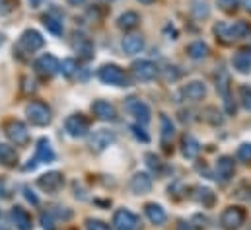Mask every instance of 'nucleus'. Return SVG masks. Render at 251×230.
I'll return each instance as SVG.
<instances>
[{
	"instance_id": "f257e3e1",
	"label": "nucleus",
	"mask_w": 251,
	"mask_h": 230,
	"mask_svg": "<svg viewBox=\"0 0 251 230\" xmlns=\"http://www.w3.org/2000/svg\"><path fill=\"white\" fill-rule=\"evenodd\" d=\"M214 35L216 39H220L222 43H234L238 39H244L251 33V26L244 20H238L234 24H228V22H218L214 24Z\"/></svg>"
},
{
	"instance_id": "f03ea898",
	"label": "nucleus",
	"mask_w": 251,
	"mask_h": 230,
	"mask_svg": "<svg viewBox=\"0 0 251 230\" xmlns=\"http://www.w3.org/2000/svg\"><path fill=\"white\" fill-rule=\"evenodd\" d=\"M98 78H100L103 84L117 86V88H128V86H130V76L126 74L119 64H113V62H111V64H103V66L98 70Z\"/></svg>"
},
{
	"instance_id": "7ed1b4c3",
	"label": "nucleus",
	"mask_w": 251,
	"mask_h": 230,
	"mask_svg": "<svg viewBox=\"0 0 251 230\" xmlns=\"http://www.w3.org/2000/svg\"><path fill=\"white\" fill-rule=\"evenodd\" d=\"M25 115H27L29 123L35 125V127H47L53 121L51 108L47 104H43V102H29L25 106Z\"/></svg>"
},
{
	"instance_id": "20e7f679",
	"label": "nucleus",
	"mask_w": 251,
	"mask_h": 230,
	"mask_svg": "<svg viewBox=\"0 0 251 230\" xmlns=\"http://www.w3.org/2000/svg\"><path fill=\"white\" fill-rule=\"evenodd\" d=\"M246 223V211L238 205H230L220 215V225L224 230H238Z\"/></svg>"
},
{
	"instance_id": "39448f33",
	"label": "nucleus",
	"mask_w": 251,
	"mask_h": 230,
	"mask_svg": "<svg viewBox=\"0 0 251 230\" xmlns=\"http://www.w3.org/2000/svg\"><path fill=\"white\" fill-rule=\"evenodd\" d=\"M130 74L138 82H150V80H154L160 74V68L152 60H136L130 66Z\"/></svg>"
},
{
	"instance_id": "423d86ee",
	"label": "nucleus",
	"mask_w": 251,
	"mask_h": 230,
	"mask_svg": "<svg viewBox=\"0 0 251 230\" xmlns=\"http://www.w3.org/2000/svg\"><path fill=\"white\" fill-rule=\"evenodd\" d=\"M113 229L115 230H140L142 223L140 219L128 211V209H117L113 215Z\"/></svg>"
},
{
	"instance_id": "0eeeda50",
	"label": "nucleus",
	"mask_w": 251,
	"mask_h": 230,
	"mask_svg": "<svg viewBox=\"0 0 251 230\" xmlns=\"http://www.w3.org/2000/svg\"><path fill=\"white\" fill-rule=\"evenodd\" d=\"M43 45H45V39L37 29H25L18 39V49L25 51V53H35Z\"/></svg>"
},
{
	"instance_id": "6e6552de",
	"label": "nucleus",
	"mask_w": 251,
	"mask_h": 230,
	"mask_svg": "<svg viewBox=\"0 0 251 230\" xmlns=\"http://www.w3.org/2000/svg\"><path fill=\"white\" fill-rule=\"evenodd\" d=\"M64 131H66L72 139H82V137H86L88 131H90V121L82 114L70 115V117H66V121H64Z\"/></svg>"
},
{
	"instance_id": "1a4fd4ad",
	"label": "nucleus",
	"mask_w": 251,
	"mask_h": 230,
	"mask_svg": "<svg viewBox=\"0 0 251 230\" xmlns=\"http://www.w3.org/2000/svg\"><path fill=\"white\" fill-rule=\"evenodd\" d=\"M4 135H6L8 141L14 143V144H25V143L29 141V131H27V127H25L22 121H18V119H12V121H8V123L4 125Z\"/></svg>"
},
{
	"instance_id": "9d476101",
	"label": "nucleus",
	"mask_w": 251,
	"mask_h": 230,
	"mask_svg": "<svg viewBox=\"0 0 251 230\" xmlns=\"http://www.w3.org/2000/svg\"><path fill=\"white\" fill-rule=\"evenodd\" d=\"M35 72L41 76V78H53L59 70H61V62H59V58L55 57V55H51V53H45V55H41V57L35 60Z\"/></svg>"
},
{
	"instance_id": "9b49d317",
	"label": "nucleus",
	"mask_w": 251,
	"mask_h": 230,
	"mask_svg": "<svg viewBox=\"0 0 251 230\" xmlns=\"http://www.w3.org/2000/svg\"><path fill=\"white\" fill-rule=\"evenodd\" d=\"M125 110L136 119L138 125H146V123H150V115H152L150 114V108H148L144 102H140L138 98H134V96L126 98Z\"/></svg>"
},
{
	"instance_id": "f8f14e48",
	"label": "nucleus",
	"mask_w": 251,
	"mask_h": 230,
	"mask_svg": "<svg viewBox=\"0 0 251 230\" xmlns=\"http://www.w3.org/2000/svg\"><path fill=\"white\" fill-rule=\"evenodd\" d=\"M117 141V137H115V133L113 131H107V129H100V131H94V135L90 137V148L94 150V152H103V150H107L113 143Z\"/></svg>"
},
{
	"instance_id": "ddd939ff",
	"label": "nucleus",
	"mask_w": 251,
	"mask_h": 230,
	"mask_svg": "<svg viewBox=\"0 0 251 230\" xmlns=\"http://www.w3.org/2000/svg\"><path fill=\"white\" fill-rule=\"evenodd\" d=\"M37 185H39V189H43L45 193H57V191H61V187L64 185L63 172L51 170V172L43 173L41 177H37Z\"/></svg>"
},
{
	"instance_id": "4468645a",
	"label": "nucleus",
	"mask_w": 251,
	"mask_h": 230,
	"mask_svg": "<svg viewBox=\"0 0 251 230\" xmlns=\"http://www.w3.org/2000/svg\"><path fill=\"white\" fill-rule=\"evenodd\" d=\"M72 49L78 53V57L82 60H90L94 58V45L90 41V37H86L84 33H74L72 35Z\"/></svg>"
},
{
	"instance_id": "2eb2a0df",
	"label": "nucleus",
	"mask_w": 251,
	"mask_h": 230,
	"mask_svg": "<svg viewBox=\"0 0 251 230\" xmlns=\"http://www.w3.org/2000/svg\"><path fill=\"white\" fill-rule=\"evenodd\" d=\"M92 112H94V115L100 121H107V123L117 121V110H115V106L109 104V102H105V100H96L92 104Z\"/></svg>"
},
{
	"instance_id": "dca6fc26",
	"label": "nucleus",
	"mask_w": 251,
	"mask_h": 230,
	"mask_svg": "<svg viewBox=\"0 0 251 230\" xmlns=\"http://www.w3.org/2000/svg\"><path fill=\"white\" fill-rule=\"evenodd\" d=\"M236 173V162L232 156H220L216 160V179L222 183H228Z\"/></svg>"
},
{
	"instance_id": "f3484780",
	"label": "nucleus",
	"mask_w": 251,
	"mask_h": 230,
	"mask_svg": "<svg viewBox=\"0 0 251 230\" xmlns=\"http://www.w3.org/2000/svg\"><path fill=\"white\" fill-rule=\"evenodd\" d=\"M55 158H57V154H55V150H53V146H51V143H49V139H39L37 141V146H35V162L37 164H41V162H55Z\"/></svg>"
},
{
	"instance_id": "a211bd4d",
	"label": "nucleus",
	"mask_w": 251,
	"mask_h": 230,
	"mask_svg": "<svg viewBox=\"0 0 251 230\" xmlns=\"http://www.w3.org/2000/svg\"><path fill=\"white\" fill-rule=\"evenodd\" d=\"M214 84H216V92L222 96V100H224V102L230 100V84H232V80H230V72H228L224 66H220V68L216 70V74H214Z\"/></svg>"
},
{
	"instance_id": "6ab92c4d",
	"label": "nucleus",
	"mask_w": 251,
	"mask_h": 230,
	"mask_svg": "<svg viewBox=\"0 0 251 230\" xmlns=\"http://www.w3.org/2000/svg\"><path fill=\"white\" fill-rule=\"evenodd\" d=\"M152 189V177L146 172H136L130 177V191L136 195H144Z\"/></svg>"
},
{
	"instance_id": "aec40b11",
	"label": "nucleus",
	"mask_w": 251,
	"mask_h": 230,
	"mask_svg": "<svg viewBox=\"0 0 251 230\" xmlns=\"http://www.w3.org/2000/svg\"><path fill=\"white\" fill-rule=\"evenodd\" d=\"M181 94H183V98L189 100V102H201L206 96V86L201 80H193V82H187L183 86Z\"/></svg>"
},
{
	"instance_id": "412c9836",
	"label": "nucleus",
	"mask_w": 251,
	"mask_h": 230,
	"mask_svg": "<svg viewBox=\"0 0 251 230\" xmlns=\"http://www.w3.org/2000/svg\"><path fill=\"white\" fill-rule=\"evenodd\" d=\"M10 217H12V223L18 230H31V227H33V219L24 207H14Z\"/></svg>"
},
{
	"instance_id": "4be33fe9",
	"label": "nucleus",
	"mask_w": 251,
	"mask_h": 230,
	"mask_svg": "<svg viewBox=\"0 0 251 230\" xmlns=\"http://www.w3.org/2000/svg\"><path fill=\"white\" fill-rule=\"evenodd\" d=\"M144 215H146V219H148L152 225H156V227H162V225L168 221V215H166L164 207L158 205V203H146V205H144Z\"/></svg>"
},
{
	"instance_id": "5701e85b",
	"label": "nucleus",
	"mask_w": 251,
	"mask_h": 230,
	"mask_svg": "<svg viewBox=\"0 0 251 230\" xmlns=\"http://www.w3.org/2000/svg\"><path fill=\"white\" fill-rule=\"evenodd\" d=\"M232 66L240 72V74H250L251 72V49H240L238 53H234L232 57Z\"/></svg>"
},
{
	"instance_id": "b1692460",
	"label": "nucleus",
	"mask_w": 251,
	"mask_h": 230,
	"mask_svg": "<svg viewBox=\"0 0 251 230\" xmlns=\"http://www.w3.org/2000/svg\"><path fill=\"white\" fill-rule=\"evenodd\" d=\"M121 47L125 51V55H136L144 49V37L138 35V33H130V35H125L123 41H121Z\"/></svg>"
},
{
	"instance_id": "393cba45",
	"label": "nucleus",
	"mask_w": 251,
	"mask_h": 230,
	"mask_svg": "<svg viewBox=\"0 0 251 230\" xmlns=\"http://www.w3.org/2000/svg\"><path fill=\"white\" fill-rule=\"evenodd\" d=\"M181 152H183V156L187 158V160H195L197 156H199V152H201V144H199V141L193 137V135H183L181 137Z\"/></svg>"
},
{
	"instance_id": "a878e982",
	"label": "nucleus",
	"mask_w": 251,
	"mask_h": 230,
	"mask_svg": "<svg viewBox=\"0 0 251 230\" xmlns=\"http://www.w3.org/2000/svg\"><path fill=\"white\" fill-rule=\"evenodd\" d=\"M0 164L6 166V168H12L18 164V152L14 146L6 144V143H0Z\"/></svg>"
},
{
	"instance_id": "bb28decb",
	"label": "nucleus",
	"mask_w": 251,
	"mask_h": 230,
	"mask_svg": "<svg viewBox=\"0 0 251 230\" xmlns=\"http://www.w3.org/2000/svg\"><path fill=\"white\" fill-rule=\"evenodd\" d=\"M185 51H187V57L193 58V60H202V58L208 57V53H210V49H208V45L204 41H193V43H189Z\"/></svg>"
},
{
	"instance_id": "cd10ccee",
	"label": "nucleus",
	"mask_w": 251,
	"mask_h": 230,
	"mask_svg": "<svg viewBox=\"0 0 251 230\" xmlns=\"http://www.w3.org/2000/svg\"><path fill=\"white\" fill-rule=\"evenodd\" d=\"M197 193L193 195L195 197V201L199 203V205H202V207H212L214 205V201H216V195H214V191L212 189H208V187H197L195 189Z\"/></svg>"
},
{
	"instance_id": "c85d7f7f",
	"label": "nucleus",
	"mask_w": 251,
	"mask_h": 230,
	"mask_svg": "<svg viewBox=\"0 0 251 230\" xmlns=\"http://www.w3.org/2000/svg\"><path fill=\"white\" fill-rule=\"evenodd\" d=\"M160 125H162V144L166 146V150H170L168 148V144L172 143V139H174V125H172V119L168 117V115H160Z\"/></svg>"
},
{
	"instance_id": "c756f323",
	"label": "nucleus",
	"mask_w": 251,
	"mask_h": 230,
	"mask_svg": "<svg viewBox=\"0 0 251 230\" xmlns=\"http://www.w3.org/2000/svg\"><path fill=\"white\" fill-rule=\"evenodd\" d=\"M138 24H140V16H138L136 12H125V14H121L119 20H117V26H119L121 29H125V31L134 29Z\"/></svg>"
},
{
	"instance_id": "7c9ffc66",
	"label": "nucleus",
	"mask_w": 251,
	"mask_h": 230,
	"mask_svg": "<svg viewBox=\"0 0 251 230\" xmlns=\"http://www.w3.org/2000/svg\"><path fill=\"white\" fill-rule=\"evenodd\" d=\"M43 26L47 28V31H51L53 35H63V22L61 20H57V18H53V16H49V14H45L43 16Z\"/></svg>"
},
{
	"instance_id": "2f4dec72",
	"label": "nucleus",
	"mask_w": 251,
	"mask_h": 230,
	"mask_svg": "<svg viewBox=\"0 0 251 230\" xmlns=\"http://www.w3.org/2000/svg\"><path fill=\"white\" fill-rule=\"evenodd\" d=\"M61 72L66 78H72L78 72V62L74 58H64L63 62H61Z\"/></svg>"
},
{
	"instance_id": "473e14b6",
	"label": "nucleus",
	"mask_w": 251,
	"mask_h": 230,
	"mask_svg": "<svg viewBox=\"0 0 251 230\" xmlns=\"http://www.w3.org/2000/svg\"><path fill=\"white\" fill-rule=\"evenodd\" d=\"M202 119H204L206 123H210V125H220V123H222V117L218 114V110L212 108V106H208V108L202 112Z\"/></svg>"
},
{
	"instance_id": "72a5a7b5",
	"label": "nucleus",
	"mask_w": 251,
	"mask_h": 230,
	"mask_svg": "<svg viewBox=\"0 0 251 230\" xmlns=\"http://www.w3.org/2000/svg\"><path fill=\"white\" fill-rule=\"evenodd\" d=\"M236 158H238L240 162L250 164V162H251V143H244V144H240V146H238Z\"/></svg>"
},
{
	"instance_id": "f704fd0d",
	"label": "nucleus",
	"mask_w": 251,
	"mask_h": 230,
	"mask_svg": "<svg viewBox=\"0 0 251 230\" xmlns=\"http://www.w3.org/2000/svg\"><path fill=\"white\" fill-rule=\"evenodd\" d=\"M242 0H218V8L226 14H234L238 8H240Z\"/></svg>"
},
{
	"instance_id": "c9c22d12",
	"label": "nucleus",
	"mask_w": 251,
	"mask_h": 230,
	"mask_svg": "<svg viewBox=\"0 0 251 230\" xmlns=\"http://www.w3.org/2000/svg\"><path fill=\"white\" fill-rule=\"evenodd\" d=\"M240 102L246 110H251V88L248 84L240 86Z\"/></svg>"
},
{
	"instance_id": "e433bc0d",
	"label": "nucleus",
	"mask_w": 251,
	"mask_h": 230,
	"mask_svg": "<svg viewBox=\"0 0 251 230\" xmlns=\"http://www.w3.org/2000/svg\"><path fill=\"white\" fill-rule=\"evenodd\" d=\"M162 76H164L166 82H176L181 76V72L177 70V66H166L164 72H162Z\"/></svg>"
},
{
	"instance_id": "4c0bfd02",
	"label": "nucleus",
	"mask_w": 251,
	"mask_h": 230,
	"mask_svg": "<svg viewBox=\"0 0 251 230\" xmlns=\"http://www.w3.org/2000/svg\"><path fill=\"white\" fill-rule=\"evenodd\" d=\"M86 230H111V227L100 219H88L86 221Z\"/></svg>"
},
{
	"instance_id": "58836bf2",
	"label": "nucleus",
	"mask_w": 251,
	"mask_h": 230,
	"mask_svg": "<svg viewBox=\"0 0 251 230\" xmlns=\"http://www.w3.org/2000/svg\"><path fill=\"white\" fill-rule=\"evenodd\" d=\"M193 16L195 18H206L208 14H210V10H208V6L204 4V2H197V4H193Z\"/></svg>"
},
{
	"instance_id": "ea45409f",
	"label": "nucleus",
	"mask_w": 251,
	"mask_h": 230,
	"mask_svg": "<svg viewBox=\"0 0 251 230\" xmlns=\"http://www.w3.org/2000/svg\"><path fill=\"white\" fill-rule=\"evenodd\" d=\"M146 164H148V168H150V170H156V172H160V170L164 168L162 160H160L156 154H152V152H148V154H146Z\"/></svg>"
},
{
	"instance_id": "a19ab883",
	"label": "nucleus",
	"mask_w": 251,
	"mask_h": 230,
	"mask_svg": "<svg viewBox=\"0 0 251 230\" xmlns=\"http://www.w3.org/2000/svg\"><path fill=\"white\" fill-rule=\"evenodd\" d=\"M53 223H55V221H53V213H51V211L41 213V225H43V229L55 230V225H53Z\"/></svg>"
},
{
	"instance_id": "79ce46f5",
	"label": "nucleus",
	"mask_w": 251,
	"mask_h": 230,
	"mask_svg": "<svg viewBox=\"0 0 251 230\" xmlns=\"http://www.w3.org/2000/svg\"><path fill=\"white\" fill-rule=\"evenodd\" d=\"M130 131H132V135H134L136 139H140L142 143H148V135L144 133V129H142L138 123H136V125H132V127H130Z\"/></svg>"
},
{
	"instance_id": "37998d69",
	"label": "nucleus",
	"mask_w": 251,
	"mask_h": 230,
	"mask_svg": "<svg viewBox=\"0 0 251 230\" xmlns=\"http://www.w3.org/2000/svg\"><path fill=\"white\" fill-rule=\"evenodd\" d=\"M16 6V0H0V14H8L12 12Z\"/></svg>"
},
{
	"instance_id": "c03bdc74",
	"label": "nucleus",
	"mask_w": 251,
	"mask_h": 230,
	"mask_svg": "<svg viewBox=\"0 0 251 230\" xmlns=\"http://www.w3.org/2000/svg\"><path fill=\"white\" fill-rule=\"evenodd\" d=\"M24 193H25V197H27V201H29V203H33V205H37V203H39V199L33 195V191H31L29 187H24Z\"/></svg>"
},
{
	"instance_id": "a18cd8bd",
	"label": "nucleus",
	"mask_w": 251,
	"mask_h": 230,
	"mask_svg": "<svg viewBox=\"0 0 251 230\" xmlns=\"http://www.w3.org/2000/svg\"><path fill=\"white\" fill-rule=\"evenodd\" d=\"M177 230H193V229H191L189 223H179V225H177Z\"/></svg>"
},
{
	"instance_id": "49530a36",
	"label": "nucleus",
	"mask_w": 251,
	"mask_h": 230,
	"mask_svg": "<svg viewBox=\"0 0 251 230\" xmlns=\"http://www.w3.org/2000/svg\"><path fill=\"white\" fill-rule=\"evenodd\" d=\"M6 195V185H4V181L0 179V197H4Z\"/></svg>"
},
{
	"instance_id": "de8ad7c7",
	"label": "nucleus",
	"mask_w": 251,
	"mask_h": 230,
	"mask_svg": "<svg viewBox=\"0 0 251 230\" xmlns=\"http://www.w3.org/2000/svg\"><path fill=\"white\" fill-rule=\"evenodd\" d=\"M68 2H70L72 6H80V4H84L86 0H68Z\"/></svg>"
},
{
	"instance_id": "09e8293b",
	"label": "nucleus",
	"mask_w": 251,
	"mask_h": 230,
	"mask_svg": "<svg viewBox=\"0 0 251 230\" xmlns=\"http://www.w3.org/2000/svg\"><path fill=\"white\" fill-rule=\"evenodd\" d=\"M244 4H246V10H248V12L251 14V0H246Z\"/></svg>"
},
{
	"instance_id": "8fccbe9b",
	"label": "nucleus",
	"mask_w": 251,
	"mask_h": 230,
	"mask_svg": "<svg viewBox=\"0 0 251 230\" xmlns=\"http://www.w3.org/2000/svg\"><path fill=\"white\" fill-rule=\"evenodd\" d=\"M29 2H31V6H33V8H37V6L41 4V0H29Z\"/></svg>"
},
{
	"instance_id": "3c124183",
	"label": "nucleus",
	"mask_w": 251,
	"mask_h": 230,
	"mask_svg": "<svg viewBox=\"0 0 251 230\" xmlns=\"http://www.w3.org/2000/svg\"><path fill=\"white\" fill-rule=\"evenodd\" d=\"M4 41H6V37H4V35H2V33H0V47H2V45H4Z\"/></svg>"
},
{
	"instance_id": "603ef678",
	"label": "nucleus",
	"mask_w": 251,
	"mask_h": 230,
	"mask_svg": "<svg viewBox=\"0 0 251 230\" xmlns=\"http://www.w3.org/2000/svg\"><path fill=\"white\" fill-rule=\"evenodd\" d=\"M138 2H142V4H152L154 0H138Z\"/></svg>"
},
{
	"instance_id": "864d4df0",
	"label": "nucleus",
	"mask_w": 251,
	"mask_h": 230,
	"mask_svg": "<svg viewBox=\"0 0 251 230\" xmlns=\"http://www.w3.org/2000/svg\"><path fill=\"white\" fill-rule=\"evenodd\" d=\"M0 219H2V215H0Z\"/></svg>"
}]
</instances>
